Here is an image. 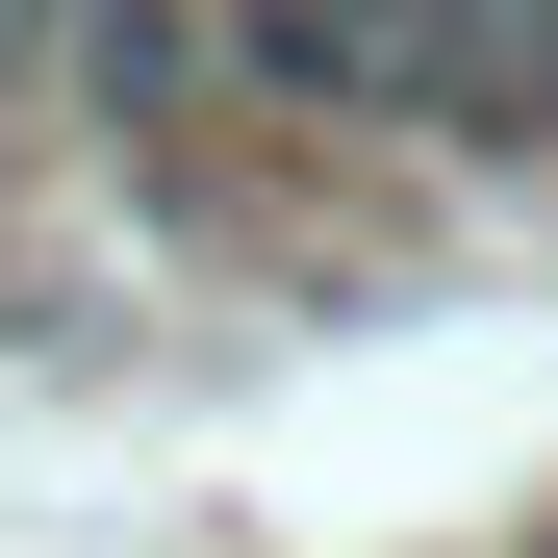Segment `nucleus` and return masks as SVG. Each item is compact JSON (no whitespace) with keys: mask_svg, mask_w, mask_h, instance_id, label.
Wrapping results in <instances>:
<instances>
[{"mask_svg":"<svg viewBox=\"0 0 558 558\" xmlns=\"http://www.w3.org/2000/svg\"><path fill=\"white\" fill-rule=\"evenodd\" d=\"M204 51L305 128H432V153L558 128V0H204Z\"/></svg>","mask_w":558,"mask_h":558,"instance_id":"f257e3e1","label":"nucleus"},{"mask_svg":"<svg viewBox=\"0 0 558 558\" xmlns=\"http://www.w3.org/2000/svg\"><path fill=\"white\" fill-rule=\"evenodd\" d=\"M51 76H76V128H102V153H153V178H178L229 51H204V0H76V26H51Z\"/></svg>","mask_w":558,"mask_h":558,"instance_id":"f03ea898","label":"nucleus"},{"mask_svg":"<svg viewBox=\"0 0 558 558\" xmlns=\"http://www.w3.org/2000/svg\"><path fill=\"white\" fill-rule=\"evenodd\" d=\"M51 26H76V0H0V51H51Z\"/></svg>","mask_w":558,"mask_h":558,"instance_id":"7ed1b4c3","label":"nucleus"}]
</instances>
